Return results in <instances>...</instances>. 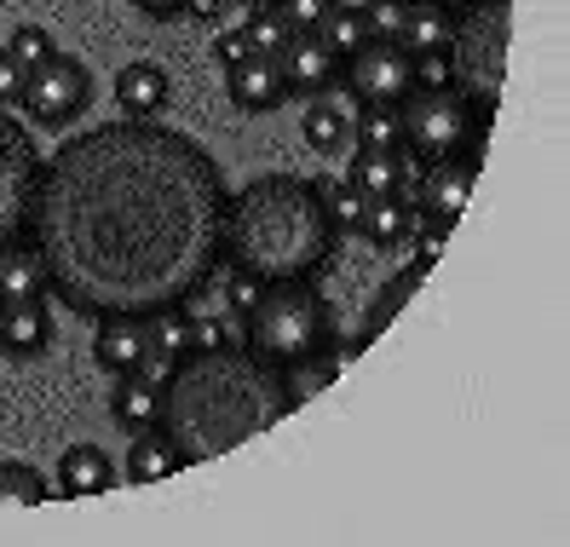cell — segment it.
Returning a JSON list of instances; mask_svg holds the SVG:
<instances>
[{"label":"cell","instance_id":"obj_1","mask_svg":"<svg viewBox=\"0 0 570 547\" xmlns=\"http://www.w3.org/2000/svg\"><path fill=\"white\" fill-rule=\"evenodd\" d=\"M225 202L219 162L190 133L121 116L41 167L23 236L70 312L150 318L214 277Z\"/></svg>","mask_w":570,"mask_h":547},{"label":"cell","instance_id":"obj_2","mask_svg":"<svg viewBox=\"0 0 570 547\" xmlns=\"http://www.w3.org/2000/svg\"><path fill=\"white\" fill-rule=\"evenodd\" d=\"M283 416H294L283 369L259 352L237 346H190L161 387V432L179 450L185 467L219 461L237 443L272 432Z\"/></svg>","mask_w":570,"mask_h":547},{"label":"cell","instance_id":"obj_3","mask_svg":"<svg viewBox=\"0 0 570 547\" xmlns=\"http://www.w3.org/2000/svg\"><path fill=\"white\" fill-rule=\"evenodd\" d=\"M334 219L323 191L299 174H259L225 202L219 260L259 283H312L334 260Z\"/></svg>","mask_w":570,"mask_h":547},{"label":"cell","instance_id":"obj_4","mask_svg":"<svg viewBox=\"0 0 570 547\" xmlns=\"http://www.w3.org/2000/svg\"><path fill=\"white\" fill-rule=\"evenodd\" d=\"M508 47H513V0H466L450 12V87L479 116H495L508 92Z\"/></svg>","mask_w":570,"mask_h":547},{"label":"cell","instance_id":"obj_5","mask_svg":"<svg viewBox=\"0 0 570 547\" xmlns=\"http://www.w3.org/2000/svg\"><path fill=\"white\" fill-rule=\"evenodd\" d=\"M237 323H243V346L277 369L317 346H334V305L312 283H265Z\"/></svg>","mask_w":570,"mask_h":547},{"label":"cell","instance_id":"obj_6","mask_svg":"<svg viewBox=\"0 0 570 547\" xmlns=\"http://www.w3.org/2000/svg\"><path fill=\"white\" fill-rule=\"evenodd\" d=\"M484 121L455 87H415L397 105V133L404 150H415L421 162H450V156H473L484 150Z\"/></svg>","mask_w":570,"mask_h":547},{"label":"cell","instance_id":"obj_7","mask_svg":"<svg viewBox=\"0 0 570 547\" xmlns=\"http://www.w3.org/2000/svg\"><path fill=\"white\" fill-rule=\"evenodd\" d=\"M36 179H41V156L36 139L0 110V248L18 243L29 231V202H36Z\"/></svg>","mask_w":570,"mask_h":547},{"label":"cell","instance_id":"obj_8","mask_svg":"<svg viewBox=\"0 0 570 547\" xmlns=\"http://www.w3.org/2000/svg\"><path fill=\"white\" fill-rule=\"evenodd\" d=\"M87 98H92V81L76 58H63L52 52L47 64H36V70L23 76V98L18 105L29 110V121H41V127H63V121H76L87 110Z\"/></svg>","mask_w":570,"mask_h":547},{"label":"cell","instance_id":"obj_9","mask_svg":"<svg viewBox=\"0 0 570 547\" xmlns=\"http://www.w3.org/2000/svg\"><path fill=\"white\" fill-rule=\"evenodd\" d=\"M341 81L363 98V105H404V92H415V58L397 41H363L352 58H341Z\"/></svg>","mask_w":570,"mask_h":547},{"label":"cell","instance_id":"obj_10","mask_svg":"<svg viewBox=\"0 0 570 547\" xmlns=\"http://www.w3.org/2000/svg\"><path fill=\"white\" fill-rule=\"evenodd\" d=\"M473 179H479V162L473 156H450V162H426L421 179L410 191V202L432 219H461L466 214V196H473Z\"/></svg>","mask_w":570,"mask_h":547},{"label":"cell","instance_id":"obj_11","mask_svg":"<svg viewBox=\"0 0 570 547\" xmlns=\"http://www.w3.org/2000/svg\"><path fill=\"white\" fill-rule=\"evenodd\" d=\"M277 64H283L288 92H328L341 81V52H334L317 29H288V41L277 47Z\"/></svg>","mask_w":570,"mask_h":547},{"label":"cell","instance_id":"obj_12","mask_svg":"<svg viewBox=\"0 0 570 547\" xmlns=\"http://www.w3.org/2000/svg\"><path fill=\"white\" fill-rule=\"evenodd\" d=\"M225 92H230V105H237V110H277L283 98H294L288 81H283V64L265 58V52H248L243 64H230V70H225Z\"/></svg>","mask_w":570,"mask_h":547},{"label":"cell","instance_id":"obj_13","mask_svg":"<svg viewBox=\"0 0 570 547\" xmlns=\"http://www.w3.org/2000/svg\"><path fill=\"white\" fill-rule=\"evenodd\" d=\"M52 340V312L47 300H7L0 305V352L12 358H41Z\"/></svg>","mask_w":570,"mask_h":547},{"label":"cell","instance_id":"obj_14","mask_svg":"<svg viewBox=\"0 0 570 547\" xmlns=\"http://www.w3.org/2000/svg\"><path fill=\"white\" fill-rule=\"evenodd\" d=\"M150 352V329L145 318H98V334H92V358L98 369H116V374H132Z\"/></svg>","mask_w":570,"mask_h":547},{"label":"cell","instance_id":"obj_15","mask_svg":"<svg viewBox=\"0 0 570 547\" xmlns=\"http://www.w3.org/2000/svg\"><path fill=\"white\" fill-rule=\"evenodd\" d=\"M110 485H116V467H110V456L98 450V443H76V450H63V461H58V496L81 501V496H105Z\"/></svg>","mask_w":570,"mask_h":547},{"label":"cell","instance_id":"obj_16","mask_svg":"<svg viewBox=\"0 0 570 547\" xmlns=\"http://www.w3.org/2000/svg\"><path fill=\"white\" fill-rule=\"evenodd\" d=\"M397 47H404L410 58L450 52V7H444V0H410V7H404V29H397Z\"/></svg>","mask_w":570,"mask_h":547},{"label":"cell","instance_id":"obj_17","mask_svg":"<svg viewBox=\"0 0 570 547\" xmlns=\"http://www.w3.org/2000/svg\"><path fill=\"white\" fill-rule=\"evenodd\" d=\"M415 219H421V208H415L410 196H368L357 231L368 236V243L392 248V243H410V236H415Z\"/></svg>","mask_w":570,"mask_h":547},{"label":"cell","instance_id":"obj_18","mask_svg":"<svg viewBox=\"0 0 570 547\" xmlns=\"http://www.w3.org/2000/svg\"><path fill=\"white\" fill-rule=\"evenodd\" d=\"M41 294H47V265L29 248V236H18V243L0 248V305L7 300H41Z\"/></svg>","mask_w":570,"mask_h":547},{"label":"cell","instance_id":"obj_19","mask_svg":"<svg viewBox=\"0 0 570 547\" xmlns=\"http://www.w3.org/2000/svg\"><path fill=\"white\" fill-rule=\"evenodd\" d=\"M185 461L179 450L167 443L161 427H145V432H132V450H127V478L132 485H161V478H174Z\"/></svg>","mask_w":570,"mask_h":547},{"label":"cell","instance_id":"obj_20","mask_svg":"<svg viewBox=\"0 0 570 547\" xmlns=\"http://www.w3.org/2000/svg\"><path fill=\"white\" fill-rule=\"evenodd\" d=\"M110 416L127 427V432H145L161 421V387L145 381V374H121L116 392H110Z\"/></svg>","mask_w":570,"mask_h":547},{"label":"cell","instance_id":"obj_21","mask_svg":"<svg viewBox=\"0 0 570 547\" xmlns=\"http://www.w3.org/2000/svg\"><path fill=\"white\" fill-rule=\"evenodd\" d=\"M346 185L363 196H404V156L397 150H357L346 167Z\"/></svg>","mask_w":570,"mask_h":547},{"label":"cell","instance_id":"obj_22","mask_svg":"<svg viewBox=\"0 0 570 547\" xmlns=\"http://www.w3.org/2000/svg\"><path fill=\"white\" fill-rule=\"evenodd\" d=\"M116 98H121V110L132 121H150L167 105V76L156 70V64H127V70L116 76Z\"/></svg>","mask_w":570,"mask_h":547},{"label":"cell","instance_id":"obj_23","mask_svg":"<svg viewBox=\"0 0 570 547\" xmlns=\"http://www.w3.org/2000/svg\"><path fill=\"white\" fill-rule=\"evenodd\" d=\"M341 346H317V352H306V358H294V363H283V387H288V403L299 409L312 392H323L334 374H341Z\"/></svg>","mask_w":570,"mask_h":547},{"label":"cell","instance_id":"obj_24","mask_svg":"<svg viewBox=\"0 0 570 547\" xmlns=\"http://www.w3.org/2000/svg\"><path fill=\"white\" fill-rule=\"evenodd\" d=\"M421 283H426V260H415L410 271H397V277L386 283V294H381L375 305H368V323H363V334H357L352 346H346V358H352V352H363L368 340H375V334H381V329L392 323V312H397V305H404V300H410V294H415Z\"/></svg>","mask_w":570,"mask_h":547},{"label":"cell","instance_id":"obj_25","mask_svg":"<svg viewBox=\"0 0 570 547\" xmlns=\"http://www.w3.org/2000/svg\"><path fill=\"white\" fill-rule=\"evenodd\" d=\"M299 133H306V145H312L317 156H341V150L352 145V121H346L341 110H334V105H323V98H317V105L306 110Z\"/></svg>","mask_w":570,"mask_h":547},{"label":"cell","instance_id":"obj_26","mask_svg":"<svg viewBox=\"0 0 570 547\" xmlns=\"http://www.w3.org/2000/svg\"><path fill=\"white\" fill-rule=\"evenodd\" d=\"M150 329V352H167V358H185L196 346V318H185V305H167V312H150L145 318Z\"/></svg>","mask_w":570,"mask_h":547},{"label":"cell","instance_id":"obj_27","mask_svg":"<svg viewBox=\"0 0 570 547\" xmlns=\"http://www.w3.org/2000/svg\"><path fill=\"white\" fill-rule=\"evenodd\" d=\"M47 496V472H36L29 461H0V507H41Z\"/></svg>","mask_w":570,"mask_h":547},{"label":"cell","instance_id":"obj_28","mask_svg":"<svg viewBox=\"0 0 570 547\" xmlns=\"http://www.w3.org/2000/svg\"><path fill=\"white\" fill-rule=\"evenodd\" d=\"M352 139L363 150H397V145H404V133H397V110L392 105H357Z\"/></svg>","mask_w":570,"mask_h":547},{"label":"cell","instance_id":"obj_29","mask_svg":"<svg viewBox=\"0 0 570 547\" xmlns=\"http://www.w3.org/2000/svg\"><path fill=\"white\" fill-rule=\"evenodd\" d=\"M317 36L341 52V58H352L363 41H368V23H363V12L357 7H328L323 12V23H317Z\"/></svg>","mask_w":570,"mask_h":547},{"label":"cell","instance_id":"obj_30","mask_svg":"<svg viewBox=\"0 0 570 547\" xmlns=\"http://www.w3.org/2000/svg\"><path fill=\"white\" fill-rule=\"evenodd\" d=\"M243 41H248V52L277 58V47L288 41V23H283V12L272 7V0H259V7L248 12V23H243Z\"/></svg>","mask_w":570,"mask_h":547},{"label":"cell","instance_id":"obj_31","mask_svg":"<svg viewBox=\"0 0 570 547\" xmlns=\"http://www.w3.org/2000/svg\"><path fill=\"white\" fill-rule=\"evenodd\" d=\"M323 191V208H328V219H334V231H357V219H363V191H352L346 179L341 185H317Z\"/></svg>","mask_w":570,"mask_h":547},{"label":"cell","instance_id":"obj_32","mask_svg":"<svg viewBox=\"0 0 570 547\" xmlns=\"http://www.w3.org/2000/svg\"><path fill=\"white\" fill-rule=\"evenodd\" d=\"M404 7H410V0H368V7H363L368 41H397V29H404Z\"/></svg>","mask_w":570,"mask_h":547},{"label":"cell","instance_id":"obj_33","mask_svg":"<svg viewBox=\"0 0 570 547\" xmlns=\"http://www.w3.org/2000/svg\"><path fill=\"white\" fill-rule=\"evenodd\" d=\"M7 52L23 64V70H36V64H47V58H52V36H47V29H36V23H23L18 36L7 41Z\"/></svg>","mask_w":570,"mask_h":547},{"label":"cell","instance_id":"obj_34","mask_svg":"<svg viewBox=\"0 0 570 547\" xmlns=\"http://www.w3.org/2000/svg\"><path fill=\"white\" fill-rule=\"evenodd\" d=\"M272 7L283 12V23H288V29H317V23H323V12L334 7V0H272Z\"/></svg>","mask_w":570,"mask_h":547},{"label":"cell","instance_id":"obj_35","mask_svg":"<svg viewBox=\"0 0 570 547\" xmlns=\"http://www.w3.org/2000/svg\"><path fill=\"white\" fill-rule=\"evenodd\" d=\"M23 64L7 52V47H0V110H7V105H18V98H23Z\"/></svg>","mask_w":570,"mask_h":547},{"label":"cell","instance_id":"obj_36","mask_svg":"<svg viewBox=\"0 0 570 547\" xmlns=\"http://www.w3.org/2000/svg\"><path fill=\"white\" fill-rule=\"evenodd\" d=\"M415 231H421V260L432 265V260L444 254V243H450V231H455V225H450V219H432V214H426V219H415Z\"/></svg>","mask_w":570,"mask_h":547},{"label":"cell","instance_id":"obj_37","mask_svg":"<svg viewBox=\"0 0 570 547\" xmlns=\"http://www.w3.org/2000/svg\"><path fill=\"white\" fill-rule=\"evenodd\" d=\"M237 323L230 318H196V346H237Z\"/></svg>","mask_w":570,"mask_h":547},{"label":"cell","instance_id":"obj_38","mask_svg":"<svg viewBox=\"0 0 570 547\" xmlns=\"http://www.w3.org/2000/svg\"><path fill=\"white\" fill-rule=\"evenodd\" d=\"M259 289H265L259 277H248V271H237V277H230V283H225V305H230V312H237V318H243V312H248V305H254V294H259Z\"/></svg>","mask_w":570,"mask_h":547},{"label":"cell","instance_id":"obj_39","mask_svg":"<svg viewBox=\"0 0 570 547\" xmlns=\"http://www.w3.org/2000/svg\"><path fill=\"white\" fill-rule=\"evenodd\" d=\"M214 58L225 64V70H230V64H243V58H248V41H243V29H237V36H225V41L214 47Z\"/></svg>","mask_w":570,"mask_h":547},{"label":"cell","instance_id":"obj_40","mask_svg":"<svg viewBox=\"0 0 570 547\" xmlns=\"http://www.w3.org/2000/svg\"><path fill=\"white\" fill-rule=\"evenodd\" d=\"M132 7H139L145 18H179V12L190 7V0H132Z\"/></svg>","mask_w":570,"mask_h":547},{"label":"cell","instance_id":"obj_41","mask_svg":"<svg viewBox=\"0 0 570 547\" xmlns=\"http://www.w3.org/2000/svg\"><path fill=\"white\" fill-rule=\"evenodd\" d=\"M185 12H196V18H219V12H225V0H190Z\"/></svg>","mask_w":570,"mask_h":547},{"label":"cell","instance_id":"obj_42","mask_svg":"<svg viewBox=\"0 0 570 547\" xmlns=\"http://www.w3.org/2000/svg\"><path fill=\"white\" fill-rule=\"evenodd\" d=\"M334 7H357V12H363V7H368V0H334Z\"/></svg>","mask_w":570,"mask_h":547},{"label":"cell","instance_id":"obj_43","mask_svg":"<svg viewBox=\"0 0 570 547\" xmlns=\"http://www.w3.org/2000/svg\"><path fill=\"white\" fill-rule=\"evenodd\" d=\"M444 7H450V0H444Z\"/></svg>","mask_w":570,"mask_h":547}]
</instances>
